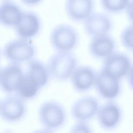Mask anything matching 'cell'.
Here are the masks:
<instances>
[{"mask_svg": "<svg viewBox=\"0 0 133 133\" xmlns=\"http://www.w3.org/2000/svg\"><path fill=\"white\" fill-rule=\"evenodd\" d=\"M22 13L14 3L4 2L0 5V22L8 27L15 26L20 21Z\"/></svg>", "mask_w": 133, "mask_h": 133, "instance_id": "2e32d148", "label": "cell"}, {"mask_svg": "<svg viewBox=\"0 0 133 133\" xmlns=\"http://www.w3.org/2000/svg\"><path fill=\"white\" fill-rule=\"evenodd\" d=\"M132 0H100L102 8L107 13L117 14L123 11Z\"/></svg>", "mask_w": 133, "mask_h": 133, "instance_id": "d6986e66", "label": "cell"}, {"mask_svg": "<svg viewBox=\"0 0 133 133\" xmlns=\"http://www.w3.org/2000/svg\"><path fill=\"white\" fill-rule=\"evenodd\" d=\"M132 24L125 27L121 31V42L123 46L130 51L133 50V31Z\"/></svg>", "mask_w": 133, "mask_h": 133, "instance_id": "ffe728a7", "label": "cell"}, {"mask_svg": "<svg viewBox=\"0 0 133 133\" xmlns=\"http://www.w3.org/2000/svg\"><path fill=\"white\" fill-rule=\"evenodd\" d=\"M4 53L10 60L16 62L28 60L34 56L33 45L27 39H21L10 42L4 48Z\"/></svg>", "mask_w": 133, "mask_h": 133, "instance_id": "ba28073f", "label": "cell"}, {"mask_svg": "<svg viewBox=\"0 0 133 133\" xmlns=\"http://www.w3.org/2000/svg\"><path fill=\"white\" fill-rule=\"evenodd\" d=\"M96 73L88 66L76 68L71 76V83L75 89L79 92L88 91L95 84Z\"/></svg>", "mask_w": 133, "mask_h": 133, "instance_id": "4fadbf2b", "label": "cell"}, {"mask_svg": "<svg viewBox=\"0 0 133 133\" xmlns=\"http://www.w3.org/2000/svg\"><path fill=\"white\" fill-rule=\"evenodd\" d=\"M97 114L99 123L106 130H111L117 127L122 117L120 108L113 102L103 104L99 108Z\"/></svg>", "mask_w": 133, "mask_h": 133, "instance_id": "30bf717a", "label": "cell"}, {"mask_svg": "<svg viewBox=\"0 0 133 133\" xmlns=\"http://www.w3.org/2000/svg\"><path fill=\"white\" fill-rule=\"evenodd\" d=\"M41 123L48 130L58 129L62 127L66 120V113L63 107L54 101L43 103L39 110Z\"/></svg>", "mask_w": 133, "mask_h": 133, "instance_id": "3957f363", "label": "cell"}, {"mask_svg": "<svg viewBox=\"0 0 133 133\" xmlns=\"http://www.w3.org/2000/svg\"><path fill=\"white\" fill-rule=\"evenodd\" d=\"M39 88L35 81L26 73L23 75L17 90L21 96L29 98L35 96Z\"/></svg>", "mask_w": 133, "mask_h": 133, "instance_id": "ac0fdd59", "label": "cell"}, {"mask_svg": "<svg viewBox=\"0 0 133 133\" xmlns=\"http://www.w3.org/2000/svg\"><path fill=\"white\" fill-rule=\"evenodd\" d=\"M95 84L99 95L104 98H115L119 93V79L114 77L103 69L96 75Z\"/></svg>", "mask_w": 133, "mask_h": 133, "instance_id": "52a82bcc", "label": "cell"}, {"mask_svg": "<svg viewBox=\"0 0 133 133\" xmlns=\"http://www.w3.org/2000/svg\"><path fill=\"white\" fill-rule=\"evenodd\" d=\"M21 68L17 64H10L0 73V84L4 91L17 90L23 78Z\"/></svg>", "mask_w": 133, "mask_h": 133, "instance_id": "5bb4252c", "label": "cell"}, {"mask_svg": "<svg viewBox=\"0 0 133 133\" xmlns=\"http://www.w3.org/2000/svg\"><path fill=\"white\" fill-rule=\"evenodd\" d=\"M15 27L19 37L24 39H28L34 37L39 31L41 27L40 19L33 12H24Z\"/></svg>", "mask_w": 133, "mask_h": 133, "instance_id": "7c38bea8", "label": "cell"}, {"mask_svg": "<svg viewBox=\"0 0 133 133\" xmlns=\"http://www.w3.org/2000/svg\"><path fill=\"white\" fill-rule=\"evenodd\" d=\"M50 42L57 51H70L75 48L79 41L78 32L70 25L61 24L57 25L51 31Z\"/></svg>", "mask_w": 133, "mask_h": 133, "instance_id": "7a4b0ae2", "label": "cell"}, {"mask_svg": "<svg viewBox=\"0 0 133 133\" xmlns=\"http://www.w3.org/2000/svg\"><path fill=\"white\" fill-rule=\"evenodd\" d=\"M132 0L129 3V4L125 8V11L126 15L129 21L132 22Z\"/></svg>", "mask_w": 133, "mask_h": 133, "instance_id": "7402d4cb", "label": "cell"}, {"mask_svg": "<svg viewBox=\"0 0 133 133\" xmlns=\"http://www.w3.org/2000/svg\"><path fill=\"white\" fill-rule=\"evenodd\" d=\"M99 108L98 102L96 98L92 96H84L73 104L71 115L78 121H87L95 116Z\"/></svg>", "mask_w": 133, "mask_h": 133, "instance_id": "9c48e42d", "label": "cell"}, {"mask_svg": "<svg viewBox=\"0 0 133 133\" xmlns=\"http://www.w3.org/2000/svg\"><path fill=\"white\" fill-rule=\"evenodd\" d=\"M104 59L102 69L118 79L127 75L132 68L130 58L122 53L114 52Z\"/></svg>", "mask_w": 133, "mask_h": 133, "instance_id": "277c9868", "label": "cell"}, {"mask_svg": "<svg viewBox=\"0 0 133 133\" xmlns=\"http://www.w3.org/2000/svg\"><path fill=\"white\" fill-rule=\"evenodd\" d=\"M71 133H91L92 132L90 126L85 121H78L74 124L70 130Z\"/></svg>", "mask_w": 133, "mask_h": 133, "instance_id": "44dd1931", "label": "cell"}, {"mask_svg": "<svg viewBox=\"0 0 133 133\" xmlns=\"http://www.w3.org/2000/svg\"><path fill=\"white\" fill-rule=\"evenodd\" d=\"M27 74L36 82L39 88L47 83L49 72L45 65L38 61H32L29 64Z\"/></svg>", "mask_w": 133, "mask_h": 133, "instance_id": "e0dca14e", "label": "cell"}, {"mask_svg": "<svg viewBox=\"0 0 133 133\" xmlns=\"http://www.w3.org/2000/svg\"><path fill=\"white\" fill-rule=\"evenodd\" d=\"M77 58L70 51H57L50 58L47 64L49 74L55 80L69 79L76 68Z\"/></svg>", "mask_w": 133, "mask_h": 133, "instance_id": "6da1fadb", "label": "cell"}, {"mask_svg": "<svg viewBox=\"0 0 133 133\" xmlns=\"http://www.w3.org/2000/svg\"><path fill=\"white\" fill-rule=\"evenodd\" d=\"M116 46L114 38L109 34H105L91 38L89 45V50L95 58L105 59L115 52Z\"/></svg>", "mask_w": 133, "mask_h": 133, "instance_id": "8fae6325", "label": "cell"}, {"mask_svg": "<svg viewBox=\"0 0 133 133\" xmlns=\"http://www.w3.org/2000/svg\"><path fill=\"white\" fill-rule=\"evenodd\" d=\"M24 112V103L17 96H10L0 103V114L7 120H17L22 117Z\"/></svg>", "mask_w": 133, "mask_h": 133, "instance_id": "9a60e30c", "label": "cell"}, {"mask_svg": "<svg viewBox=\"0 0 133 133\" xmlns=\"http://www.w3.org/2000/svg\"><path fill=\"white\" fill-rule=\"evenodd\" d=\"M22 3L28 5H34L39 3L42 0H21Z\"/></svg>", "mask_w": 133, "mask_h": 133, "instance_id": "603a6c76", "label": "cell"}, {"mask_svg": "<svg viewBox=\"0 0 133 133\" xmlns=\"http://www.w3.org/2000/svg\"><path fill=\"white\" fill-rule=\"evenodd\" d=\"M113 27L112 20L103 13H93L84 22V31L91 38L109 34Z\"/></svg>", "mask_w": 133, "mask_h": 133, "instance_id": "5b68a950", "label": "cell"}, {"mask_svg": "<svg viewBox=\"0 0 133 133\" xmlns=\"http://www.w3.org/2000/svg\"><path fill=\"white\" fill-rule=\"evenodd\" d=\"M95 0H66L65 10L67 16L72 21L84 22L94 13Z\"/></svg>", "mask_w": 133, "mask_h": 133, "instance_id": "8992f818", "label": "cell"}]
</instances>
